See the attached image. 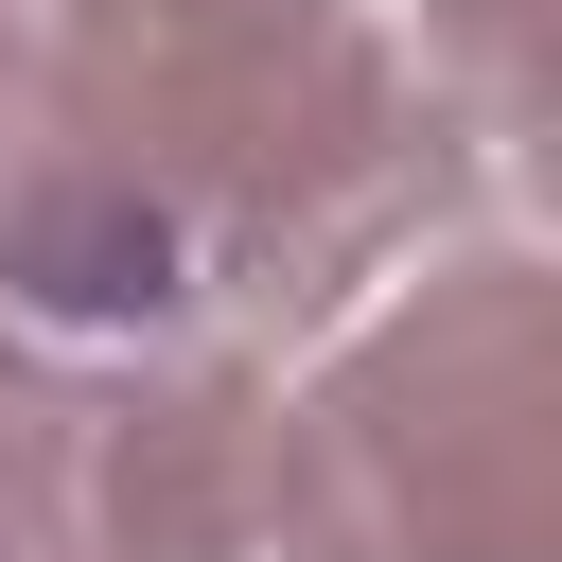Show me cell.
<instances>
[{
    "label": "cell",
    "mask_w": 562,
    "mask_h": 562,
    "mask_svg": "<svg viewBox=\"0 0 562 562\" xmlns=\"http://www.w3.org/2000/svg\"><path fill=\"white\" fill-rule=\"evenodd\" d=\"M562 527V369L544 263H457L351 334L246 457V562H544Z\"/></svg>",
    "instance_id": "6da1fadb"
},
{
    "label": "cell",
    "mask_w": 562,
    "mask_h": 562,
    "mask_svg": "<svg viewBox=\"0 0 562 562\" xmlns=\"http://www.w3.org/2000/svg\"><path fill=\"white\" fill-rule=\"evenodd\" d=\"M0 316L53 351H123L193 316V246L176 211L70 123V88L35 70V35H0Z\"/></svg>",
    "instance_id": "7a4b0ae2"
}]
</instances>
